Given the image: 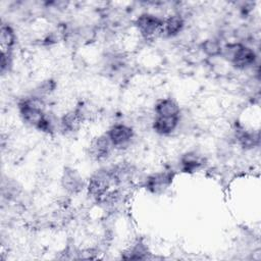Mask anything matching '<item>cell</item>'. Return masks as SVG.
Listing matches in <instances>:
<instances>
[{"label": "cell", "mask_w": 261, "mask_h": 261, "mask_svg": "<svg viewBox=\"0 0 261 261\" xmlns=\"http://www.w3.org/2000/svg\"><path fill=\"white\" fill-rule=\"evenodd\" d=\"M44 108V100L34 95L23 98L18 102V111L22 120L37 129L47 115Z\"/></svg>", "instance_id": "obj_1"}, {"label": "cell", "mask_w": 261, "mask_h": 261, "mask_svg": "<svg viewBox=\"0 0 261 261\" xmlns=\"http://www.w3.org/2000/svg\"><path fill=\"white\" fill-rule=\"evenodd\" d=\"M112 185H114V178L111 169H99L90 177L87 184V190L91 196L101 199L108 193Z\"/></svg>", "instance_id": "obj_2"}, {"label": "cell", "mask_w": 261, "mask_h": 261, "mask_svg": "<svg viewBox=\"0 0 261 261\" xmlns=\"http://www.w3.org/2000/svg\"><path fill=\"white\" fill-rule=\"evenodd\" d=\"M135 25L144 38L150 39L162 33L163 19L152 13H143L137 17Z\"/></svg>", "instance_id": "obj_3"}, {"label": "cell", "mask_w": 261, "mask_h": 261, "mask_svg": "<svg viewBox=\"0 0 261 261\" xmlns=\"http://www.w3.org/2000/svg\"><path fill=\"white\" fill-rule=\"evenodd\" d=\"M114 148H122L123 146H126L130 143V141L134 138V129L133 127L123 124L118 123L112 125L107 134H106Z\"/></svg>", "instance_id": "obj_4"}, {"label": "cell", "mask_w": 261, "mask_h": 261, "mask_svg": "<svg viewBox=\"0 0 261 261\" xmlns=\"http://www.w3.org/2000/svg\"><path fill=\"white\" fill-rule=\"evenodd\" d=\"M174 177L171 171H160L150 174L145 180V188L153 194L163 193L172 182Z\"/></svg>", "instance_id": "obj_5"}, {"label": "cell", "mask_w": 261, "mask_h": 261, "mask_svg": "<svg viewBox=\"0 0 261 261\" xmlns=\"http://www.w3.org/2000/svg\"><path fill=\"white\" fill-rule=\"evenodd\" d=\"M61 186L67 193L77 194L83 191L86 182L76 169L65 167L61 175Z\"/></svg>", "instance_id": "obj_6"}, {"label": "cell", "mask_w": 261, "mask_h": 261, "mask_svg": "<svg viewBox=\"0 0 261 261\" xmlns=\"http://www.w3.org/2000/svg\"><path fill=\"white\" fill-rule=\"evenodd\" d=\"M112 148L114 147L112 146L108 136L106 134L101 135L99 137H96L90 143L89 154L95 160H103L109 156Z\"/></svg>", "instance_id": "obj_7"}, {"label": "cell", "mask_w": 261, "mask_h": 261, "mask_svg": "<svg viewBox=\"0 0 261 261\" xmlns=\"http://www.w3.org/2000/svg\"><path fill=\"white\" fill-rule=\"evenodd\" d=\"M256 61V54L253 49L241 44L230 63L239 69L251 67Z\"/></svg>", "instance_id": "obj_8"}, {"label": "cell", "mask_w": 261, "mask_h": 261, "mask_svg": "<svg viewBox=\"0 0 261 261\" xmlns=\"http://www.w3.org/2000/svg\"><path fill=\"white\" fill-rule=\"evenodd\" d=\"M205 158L197 152H187L180 157V168L182 172L194 173L205 165Z\"/></svg>", "instance_id": "obj_9"}, {"label": "cell", "mask_w": 261, "mask_h": 261, "mask_svg": "<svg viewBox=\"0 0 261 261\" xmlns=\"http://www.w3.org/2000/svg\"><path fill=\"white\" fill-rule=\"evenodd\" d=\"M179 116H155L152 127L155 133L161 136L170 135L178 125Z\"/></svg>", "instance_id": "obj_10"}, {"label": "cell", "mask_w": 261, "mask_h": 261, "mask_svg": "<svg viewBox=\"0 0 261 261\" xmlns=\"http://www.w3.org/2000/svg\"><path fill=\"white\" fill-rule=\"evenodd\" d=\"M179 106L171 98L160 99L155 104V113L158 116H179Z\"/></svg>", "instance_id": "obj_11"}, {"label": "cell", "mask_w": 261, "mask_h": 261, "mask_svg": "<svg viewBox=\"0 0 261 261\" xmlns=\"http://www.w3.org/2000/svg\"><path fill=\"white\" fill-rule=\"evenodd\" d=\"M184 25L185 21L182 16H180L179 14L169 15L167 18L163 19L162 34L167 37H174L182 31Z\"/></svg>", "instance_id": "obj_12"}, {"label": "cell", "mask_w": 261, "mask_h": 261, "mask_svg": "<svg viewBox=\"0 0 261 261\" xmlns=\"http://www.w3.org/2000/svg\"><path fill=\"white\" fill-rule=\"evenodd\" d=\"M83 119L79 115V113L73 109L66 113H64L60 118V127L62 130L66 133H74L80 129Z\"/></svg>", "instance_id": "obj_13"}, {"label": "cell", "mask_w": 261, "mask_h": 261, "mask_svg": "<svg viewBox=\"0 0 261 261\" xmlns=\"http://www.w3.org/2000/svg\"><path fill=\"white\" fill-rule=\"evenodd\" d=\"M149 254L150 252L147 245L142 241H137L122 253V258L127 260H143L149 258Z\"/></svg>", "instance_id": "obj_14"}, {"label": "cell", "mask_w": 261, "mask_h": 261, "mask_svg": "<svg viewBox=\"0 0 261 261\" xmlns=\"http://www.w3.org/2000/svg\"><path fill=\"white\" fill-rule=\"evenodd\" d=\"M15 42V34L9 24H2L0 30V43L2 51H10Z\"/></svg>", "instance_id": "obj_15"}, {"label": "cell", "mask_w": 261, "mask_h": 261, "mask_svg": "<svg viewBox=\"0 0 261 261\" xmlns=\"http://www.w3.org/2000/svg\"><path fill=\"white\" fill-rule=\"evenodd\" d=\"M237 140L244 149H252L259 144V133L243 130L238 134Z\"/></svg>", "instance_id": "obj_16"}, {"label": "cell", "mask_w": 261, "mask_h": 261, "mask_svg": "<svg viewBox=\"0 0 261 261\" xmlns=\"http://www.w3.org/2000/svg\"><path fill=\"white\" fill-rule=\"evenodd\" d=\"M221 48H222V46L220 45V43L214 39H207L202 44L203 52L210 57L220 55Z\"/></svg>", "instance_id": "obj_17"}, {"label": "cell", "mask_w": 261, "mask_h": 261, "mask_svg": "<svg viewBox=\"0 0 261 261\" xmlns=\"http://www.w3.org/2000/svg\"><path fill=\"white\" fill-rule=\"evenodd\" d=\"M55 86H56V84H55L54 81H52V80L45 81V82H43V83L39 86V88L37 89L36 94H34V96H37V97L43 99L44 96L49 95L50 93H52V92L54 91Z\"/></svg>", "instance_id": "obj_18"}, {"label": "cell", "mask_w": 261, "mask_h": 261, "mask_svg": "<svg viewBox=\"0 0 261 261\" xmlns=\"http://www.w3.org/2000/svg\"><path fill=\"white\" fill-rule=\"evenodd\" d=\"M0 67H1V73L4 74V72L6 70L9 69V67L11 66V55L9 51H2L1 52V63H0Z\"/></svg>", "instance_id": "obj_19"}]
</instances>
